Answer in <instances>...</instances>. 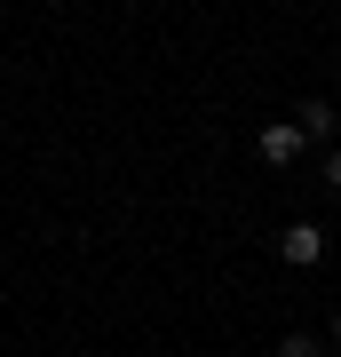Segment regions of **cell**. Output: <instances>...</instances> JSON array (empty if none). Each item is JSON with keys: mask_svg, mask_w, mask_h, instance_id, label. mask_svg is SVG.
<instances>
[{"mask_svg": "<svg viewBox=\"0 0 341 357\" xmlns=\"http://www.w3.org/2000/svg\"><path fill=\"white\" fill-rule=\"evenodd\" d=\"M278 255L294 270H317V262H326V230H317V222H286L278 230Z\"/></svg>", "mask_w": 341, "mask_h": 357, "instance_id": "1", "label": "cell"}, {"mask_svg": "<svg viewBox=\"0 0 341 357\" xmlns=\"http://www.w3.org/2000/svg\"><path fill=\"white\" fill-rule=\"evenodd\" d=\"M302 128H294V119H270V128L262 135H254V151H262V167H294V159H302Z\"/></svg>", "mask_w": 341, "mask_h": 357, "instance_id": "2", "label": "cell"}, {"mask_svg": "<svg viewBox=\"0 0 341 357\" xmlns=\"http://www.w3.org/2000/svg\"><path fill=\"white\" fill-rule=\"evenodd\" d=\"M294 128H302L310 143H333V135H341V112H333L326 96H310V103H294Z\"/></svg>", "mask_w": 341, "mask_h": 357, "instance_id": "3", "label": "cell"}, {"mask_svg": "<svg viewBox=\"0 0 341 357\" xmlns=\"http://www.w3.org/2000/svg\"><path fill=\"white\" fill-rule=\"evenodd\" d=\"M278 357H317V342H310V333H286V342H278Z\"/></svg>", "mask_w": 341, "mask_h": 357, "instance_id": "4", "label": "cell"}, {"mask_svg": "<svg viewBox=\"0 0 341 357\" xmlns=\"http://www.w3.org/2000/svg\"><path fill=\"white\" fill-rule=\"evenodd\" d=\"M326 191H341V143L326 151Z\"/></svg>", "mask_w": 341, "mask_h": 357, "instance_id": "5", "label": "cell"}, {"mask_svg": "<svg viewBox=\"0 0 341 357\" xmlns=\"http://www.w3.org/2000/svg\"><path fill=\"white\" fill-rule=\"evenodd\" d=\"M333 342H341V310H333Z\"/></svg>", "mask_w": 341, "mask_h": 357, "instance_id": "6", "label": "cell"}]
</instances>
